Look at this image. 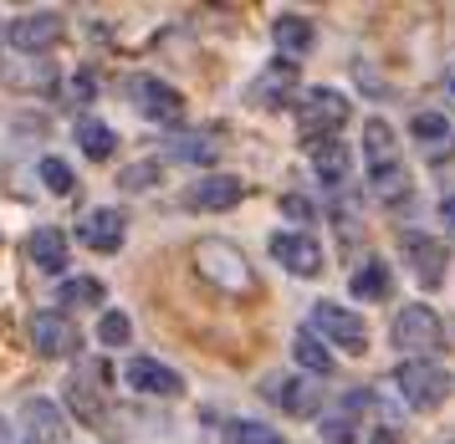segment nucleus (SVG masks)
<instances>
[{
    "mask_svg": "<svg viewBox=\"0 0 455 444\" xmlns=\"http://www.w3.org/2000/svg\"><path fill=\"white\" fill-rule=\"evenodd\" d=\"M363 154H369V184L373 194H384V200H399L410 179H404V163H399V139H394L389 123H369V133H363Z\"/></svg>",
    "mask_w": 455,
    "mask_h": 444,
    "instance_id": "1",
    "label": "nucleus"
},
{
    "mask_svg": "<svg viewBox=\"0 0 455 444\" xmlns=\"http://www.w3.org/2000/svg\"><path fill=\"white\" fill-rule=\"evenodd\" d=\"M348 98L343 92H332V87H312V92H302L297 98V133H302V143L312 139H338V128L348 123Z\"/></svg>",
    "mask_w": 455,
    "mask_h": 444,
    "instance_id": "2",
    "label": "nucleus"
},
{
    "mask_svg": "<svg viewBox=\"0 0 455 444\" xmlns=\"http://www.w3.org/2000/svg\"><path fill=\"white\" fill-rule=\"evenodd\" d=\"M445 343V332H440V317H435L425 302H410L394 312V347L399 353H410V358H425L435 347Z\"/></svg>",
    "mask_w": 455,
    "mask_h": 444,
    "instance_id": "3",
    "label": "nucleus"
},
{
    "mask_svg": "<svg viewBox=\"0 0 455 444\" xmlns=\"http://www.w3.org/2000/svg\"><path fill=\"white\" fill-rule=\"evenodd\" d=\"M399 393L410 399V408H440L451 399V373L430 358H410L399 368Z\"/></svg>",
    "mask_w": 455,
    "mask_h": 444,
    "instance_id": "4",
    "label": "nucleus"
},
{
    "mask_svg": "<svg viewBox=\"0 0 455 444\" xmlns=\"http://www.w3.org/2000/svg\"><path fill=\"white\" fill-rule=\"evenodd\" d=\"M128 102H133L148 123H164V128L185 118V98L159 77H128Z\"/></svg>",
    "mask_w": 455,
    "mask_h": 444,
    "instance_id": "5",
    "label": "nucleus"
},
{
    "mask_svg": "<svg viewBox=\"0 0 455 444\" xmlns=\"http://www.w3.org/2000/svg\"><path fill=\"white\" fill-rule=\"evenodd\" d=\"M312 332H323L332 347H343V353H363L369 347V332H363V322L353 317L348 306L338 302H317L312 306Z\"/></svg>",
    "mask_w": 455,
    "mask_h": 444,
    "instance_id": "6",
    "label": "nucleus"
},
{
    "mask_svg": "<svg viewBox=\"0 0 455 444\" xmlns=\"http://www.w3.org/2000/svg\"><path fill=\"white\" fill-rule=\"evenodd\" d=\"M62 31H67V20L57 11H31V16H16L5 26V41L16 52H52L62 41Z\"/></svg>",
    "mask_w": 455,
    "mask_h": 444,
    "instance_id": "7",
    "label": "nucleus"
},
{
    "mask_svg": "<svg viewBox=\"0 0 455 444\" xmlns=\"http://www.w3.org/2000/svg\"><path fill=\"white\" fill-rule=\"evenodd\" d=\"M246 194V184L235 179V174H205V179H195L185 189V210L195 215H210V210H235Z\"/></svg>",
    "mask_w": 455,
    "mask_h": 444,
    "instance_id": "8",
    "label": "nucleus"
},
{
    "mask_svg": "<svg viewBox=\"0 0 455 444\" xmlns=\"http://www.w3.org/2000/svg\"><path fill=\"white\" fill-rule=\"evenodd\" d=\"M271 256L287 266L291 276H317V271H323V245L312 241L307 230H297V235H291V230L271 235Z\"/></svg>",
    "mask_w": 455,
    "mask_h": 444,
    "instance_id": "9",
    "label": "nucleus"
},
{
    "mask_svg": "<svg viewBox=\"0 0 455 444\" xmlns=\"http://www.w3.org/2000/svg\"><path fill=\"white\" fill-rule=\"evenodd\" d=\"M31 343H36V353H46V358H72L77 353V327L67 322L62 312H36L31 317Z\"/></svg>",
    "mask_w": 455,
    "mask_h": 444,
    "instance_id": "10",
    "label": "nucleus"
},
{
    "mask_svg": "<svg viewBox=\"0 0 455 444\" xmlns=\"http://www.w3.org/2000/svg\"><path fill=\"white\" fill-rule=\"evenodd\" d=\"M77 241H83L87 250H103V256H113V250L124 245V210H113V204H103V210H87L83 220H77Z\"/></svg>",
    "mask_w": 455,
    "mask_h": 444,
    "instance_id": "11",
    "label": "nucleus"
},
{
    "mask_svg": "<svg viewBox=\"0 0 455 444\" xmlns=\"http://www.w3.org/2000/svg\"><path fill=\"white\" fill-rule=\"evenodd\" d=\"M124 384H128V388H139V393H159V399H174V393L185 388V378H180L174 368H164L159 358H128Z\"/></svg>",
    "mask_w": 455,
    "mask_h": 444,
    "instance_id": "12",
    "label": "nucleus"
},
{
    "mask_svg": "<svg viewBox=\"0 0 455 444\" xmlns=\"http://www.w3.org/2000/svg\"><path fill=\"white\" fill-rule=\"evenodd\" d=\"M297 61H287V57H276L267 67V72H261V77H256V87H251V98L261 102V107H282V102H291V92H297Z\"/></svg>",
    "mask_w": 455,
    "mask_h": 444,
    "instance_id": "13",
    "label": "nucleus"
},
{
    "mask_svg": "<svg viewBox=\"0 0 455 444\" xmlns=\"http://www.w3.org/2000/svg\"><path fill=\"white\" fill-rule=\"evenodd\" d=\"M404 256H410V271L419 276V286H440V276H445V245L435 235H404Z\"/></svg>",
    "mask_w": 455,
    "mask_h": 444,
    "instance_id": "14",
    "label": "nucleus"
},
{
    "mask_svg": "<svg viewBox=\"0 0 455 444\" xmlns=\"http://www.w3.org/2000/svg\"><path fill=\"white\" fill-rule=\"evenodd\" d=\"M200 266H205L210 276H220V281L230 286V291H241V286H251V271H246V261L230 250L226 241H210L205 250H200Z\"/></svg>",
    "mask_w": 455,
    "mask_h": 444,
    "instance_id": "15",
    "label": "nucleus"
},
{
    "mask_svg": "<svg viewBox=\"0 0 455 444\" xmlns=\"http://www.w3.org/2000/svg\"><path fill=\"white\" fill-rule=\"evenodd\" d=\"M271 41H276V52H282L287 61H302L312 52V20L307 16H276Z\"/></svg>",
    "mask_w": 455,
    "mask_h": 444,
    "instance_id": "16",
    "label": "nucleus"
},
{
    "mask_svg": "<svg viewBox=\"0 0 455 444\" xmlns=\"http://www.w3.org/2000/svg\"><path fill=\"white\" fill-rule=\"evenodd\" d=\"M26 434H31V444H62L67 424H62V414H57V404L31 399V404H26Z\"/></svg>",
    "mask_w": 455,
    "mask_h": 444,
    "instance_id": "17",
    "label": "nucleus"
},
{
    "mask_svg": "<svg viewBox=\"0 0 455 444\" xmlns=\"http://www.w3.org/2000/svg\"><path fill=\"white\" fill-rule=\"evenodd\" d=\"M302 148H307L312 169H317L328 184H338L343 174H348V148H343V139H312V143H302Z\"/></svg>",
    "mask_w": 455,
    "mask_h": 444,
    "instance_id": "18",
    "label": "nucleus"
},
{
    "mask_svg": "<svg viewBox=\"0 0 455 444\" xmlns=\"http://www.w3.org/2000/svg\"><path fill=\"white\" fill-rule=\"evenodd\" d=\"M26 256L42 266V271H62V266H67V235H62V230H52V225H46V230H31Z\"/></svg>",
    "mask_w": 455,
    "mask_h": 444,
    "instance_id": "19",
    "label": "nucleus"
},
{
    "mask_svg": "<svg viewBox=\"0 0 455 444\" xmlns=\"http://www.w3.org/2000/svg\"><path fill=\"white\" fill-rule=\"evenodd\" d=\"M353 297L358 302H384L389 297V266L384 261H363L353 271Z\"/></svg>",
    "mask_w": 455,
    "mask_h": 444,
    "instance_id": "20",
    "label": "nucleus"
},
{
    "mask_svg": "<svg viewBox=\"0 0 455 444\" xmlns=\"http://www.w3.org/2000/svg\"><path fill=\"white\" fill-rule=\"evenodd\" d=\"M77 148H83L87 159H113V148H118V139H113V128L108 123H98V118H83L77 123Z\"/></svg>",
    "mask_w": 455,
    "mask_h": 444,
    "instance_id": "21",
    "label": "nucleus"
},
{
    "mask_svg": "<svg viewBox=\"0 0 455 444\" xmlns=\"http://www.w3.org/2000/svg\"><path fill=\"white\" fill-rule=\"evenodd\" d=\"M291 353H297V363L307 368L312 378H323V373L332 368V353H328L323 343H317V332H312V327H302V332L291 337Z\"/></svg>",
    "mask_w": 455,
    "mask_h": 444,
    "instance_id": "22",
    "label": "nucleus"
},
{
    "mask_svg": "<svg viewBox=\"0 0 455 444\" xmlns=\"http://www.w3.org/2000/svg\"><path fill=\"white\" fill-rule=\"evenodd\" d=\"M282 404H287L291 419H312V414L323 408V393H317V384H307V378H291V384L282 388Z\"/></svg>",
    "mask_w": 455,
    "mask_h": 444,
    "instance_id": "23",
    "label": "nucleus"
},
{
    "mask_svg": "<svg viewBox=\"0 0 455 444\" xmlns=\"http://www.w3.org/2000/svg\"><path fill=\"white\" fill-rule=\"evenodd\" d=\"M67 404L77 408L87 424H103V393H98V384H87L83 373H77V378L67 384Z\"/></svg>",
    "mask_w": 455,
    "mask_h": 444,
    "instance_id": "24",
    "label": "nucleus"
},
{
    "mask_svg": "<svg viewBox=\"0 0 455 444\" xmlns=\"http://www.w3.org/2000/svg\"><path fill=\"white\" fill-rule=\"evenodd\" d=\"M414 139L435 143V148H455V128L440 118V113H419V118H414Z\"/></svg>",
    "mask_w": 455,
    "mask_h": 444,
    "instance_id": "25",
    "label": "nucleus"
},
{
    "mask_svg": "<svg viewBox=\"0 0 455 444\" xmlns=\"http://www.w3.org/2000/svg\"><path fill=\"white\" fill-rule=\"evenodd\" d=\"M226 444H282V434L271 424H261V419H235L226 429Z\"/></svg>",
    "mask_w": 455,
    "mask_h": 444,
    "instance_id": "26",
    "label": "nucleus"
},
{
    "mask_svg": "<svg viewBox=\"0 0 455 444\" xmlns=\"http://www.w3.org/2000/svg\"><path fill=\"white\" fill-rule=\"evenodd\" d=\"M169 154H174V159L210 163L215 154H220V139H215V133H200V139H174V143H169Z\"/></svg>",
    "mask_w": 455,
    "mask_h": 444,
    "instance_id": "27",
    "label": "nucleus"
},
{
    "mask_svg": "<svg viewBox=\"0 0 455 444\" xmlns=\"http://www.w3.org/2000/svg\"><path fill=\"white\" fill-rule=\"evenodd\" d=\"M103 302V281L98 276H72L62 286V306H98Z\"/></svg>",
    "mask_w": 455,
    "mask_h": 444,
    "instance_id": "28",
    "label": "nucleus"
},
{
    "mask_svg": "<svg viewBox=\"0 0 455 444\" xmlns=\"http://www.w3.org/2000/svg\"><path fill=\"white\" fill-rule=\"evenodd\" d=\"M128 332H133V322H128V312H103V322H98V337H103L108 347H124Z\"/></svg>",
    "mask_w": 455,
    "mask_h": 444,
    "instance_id": "29",
    "label": "nucleus"
},
{
    "mask_svg": "<svg viewBox=\"0 0 455 444\" xmlns=\"http://www.w3.org/2000/svg\"><path fill=\"white\" fill-rule=\"evenodd\" d=\"M317 434H323L328 444H353V414L348 408H343V414H328V419L317 424Z\"/></svg>",
    "mask_w": 455,
    "mask_h": 444,
    "instance_id": "30",
    "label": "nucleus"
},
{
    "mask_svg": "<svg viewBox=\"0 0 455 444\" xmlns=\"http://www.w3.org/2000/svg\"><path fill=\"white\" fill-rule=\"evenodd\" d=\"M42 184L52 194H72V169L62 159H42Z\"/></svg>",
    "mask_w": 455,
    "mask_h": 444,
    "instance_id": "31",
    "label": "nucleus"
},
{
    "mask_svg": "<svg viewBox=\"0 0 455 444\" xmlns=\"http://www.w3.org/2000/svg\"><path fill=\"white\" fill-rule=\"evenodd\" d=\"M282 215H287V220H297V225H307L312 220V204L302 200V194H282Z\"/></svg>",
    "mask_w": 455,
    "mask_h": 444,
    "instance_id": "32",
    "label": "nucleus"
},
{
    "mask_svg": "<svg viewBox=\"0 0 455 444\" xmlns=\"http://www.w3.org/2000/svg\"><path fill=\"white\" fill-rule=\"evenodd\" d=\"M92 92H98V77H92V72H77V77H72V98H92Z\"/></svg>",
    "mask_w": 455,
    "mask_h": 444,
    "instance_id": "33",
    "label": "nucleus"
},
{
    "mask_svg": "<svg viewBox=\"0 0 455 444\" xmlns=\"http://www.w3.org/2000/svg\"><path fill=\"white\" fill-rule=\"evenodd\" d=\"M440 215H445V225H451V235H455V194L445 204H440Z\"/></svg>",
    "mask_w": 455,
    "mask_h": 444,
    "instance_id": "34",
    "label": "nucleus"
},
{
    "mask_svg": "<svg viewBox=\"0 0 455 444\" xmlns=\"http://www.w3.org/2000/svg\"><path fill=\"white\" fill-rule=\"evenodd\" d=\"M445 92H451V98H455V72H445Z\"/></svg>",
    "mask_w": 455,
    "mask_h": 444,
    "instance_id": "35",
    "label": "nucleus"
}]
</instances>
